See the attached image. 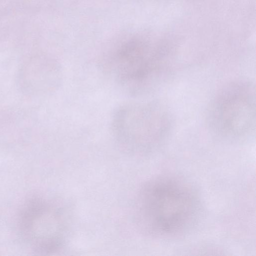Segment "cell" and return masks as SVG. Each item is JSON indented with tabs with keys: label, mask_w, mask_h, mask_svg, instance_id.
<instances>
[{
	"label": "cell",
	"mask_w": 256,
	"mask_h": 256,
	"mask_svg": "<svg viewBox=\"0 0 256 256\" xmlns=\"http://www.w3.org/2000/svg\"><path fill=\"white\" fill-rule=\"evenodd\" d=\"M198 210L196 196L182 181L168 176L150 179L142 185L134 203V219L148 235L170 238L186 231Z\"/></svg>",
	"instance_id": "obj_1"
},
{
	"label": "cell",
	"mask_w": 256,
	"mask_h": 256,
	"mask_svg": "<svg viewBox=\"0 0 256 256\" xmlns=\"http://www.w3.org/2000/svg\"><path fill=\"white\" fill-rule=\"evenodd\" d=\"M62 208L40 198H32L24 205L20 216V230L35 252H54L64 244L66 222Z\"/></svg>",
	"instance_id": "obj_2"
},
{
	"label": "cell",
	"mask_w": 256,
	"mask_h": 256,
	"mask_svg": "<svg viewBox=\"0 0 256 256\" xmlns=\"http://www.w3.org/2000/svg\"><path fill=\"white\" fill-rule=\"evenodd\" d=\"M157 66L156 52L147 44L138 41L118 48L104 64L114 80L131 94H138L147 87Z\"/></svg>",
	"instance_id": "obj_3"
},
{
	"label": "cell",
	"mask_w": 256,
	"mask_h": 256,
	"mask_svg": "<svg viewBox=\"0 0 256 256\" xmlns=\"http://www.w3.org/2000/svg\"><path fill=\"white\" fill-rule=\"evenodd\" d=\"M111 130L118 146L128 154L147 152L154 140V113L148 105L128 102L118 108L111 119Z\"/></svg>",
	"instance_id": "obj_4"
},
{
	"label": "cell",
	"mask_w": 256,
	"mask_h": 256,
	"mask_svg": "<svg viewBox=\"0 0 256 256\" xmlns=\"http://www.w3.org/2000/svg\"><path fill=\"white\" fill-rule=\"evenodd\" d=\"M254 93L251 85H232L216 98L212 110L213 121L224 134H244L254 122Z\"/></svg>",
	"instance_id": "obj_5"
}]
</instances>
